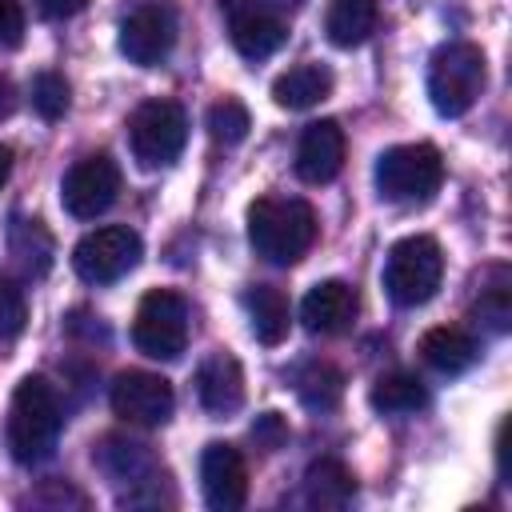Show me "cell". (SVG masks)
I'll list each match as a JSON object with an SVG mask.
<instances>
[{
    "mask_svg": "<svg viewBox=\"0 0 512 512\" xmlns=\"http://www.w3.org/2000/svg\"><path fill=\"white\" fill-rule=\"evenodd\" d=\"M316 212L300 196H260L248 208V240L268 264H296L316 244Z\"/></svg>",
    "mask_w": 512,
    "mask_h": 512,
    "instance_id": "cell-1",
    "label": "cell"
},
{
    "mask_svg": "<svg viewBox=\"0 0 512 512\" xmlns=\"http://www.w3.org/2000/svg\"><path fill=\"white\" fill-rule=\"evenodd\" d=\"M60 436V400L44 376H24L8 404V452L16 464H40Z\"/></svg>",
    "mask_w": 512,
    "mask_h": 512,
    "instance_id": "cell-2",
    "label": "cell"
},
{
    "mask_svg": "<svg viewBox=\"0 0 512 512\" xmlns=\"http://www.w3.org/2000/svg\"><path fill=\"white\" fill-rule=\"evenodd\" d=\"M484 52L468 40L440 44L428 60V100L440 116H464L484 92Z\"/></svg>",
    "mask_w": 512,
    "mask_h": 512,
    "instance_id": "cell-3",
    "label": "cell"
},
{
    "mask_svg": "<svg viewBox=\"0 0 512 512\" xmlns=\"http://www.w3.org/2000/svg\"><path fill=\"white\" fill-rule=\"evenodd\" d=\"M440 280H444V252L432 236H404L392 244L388 260H384V288H388L392 304H400V308L428 304L436 296Z\"/></svg>",
    "mask_w": 512,
    "mask_h": 512,
    "instance_id": "cell-4",
    "label": "cell"
},
{
    "mask_svg": "<svg viewBox=\"0 0 512 512\" xmlns=\"http://www.w3.org/2000/svg\"><path fill=\"white\" fill-rule=\"evenodd\" d=\"M444 180L436 144H396L376 160V192L392 204H424Z\"/></svg>",
    "mask_w": 512,
    "mask_h": 512,
    "instance_id": "cell-5",
    "label": "cell"
},
{
    "mask_svg": "<svg viewBox=\"0 0 512 512\" xmlns=\"http://www.w3.org/2000/svg\"><path fill=\"white\" fill-rule=\"evenodd\" d=\"M188 140V116L176 100H144L128 120V144L140 168H168Z\"/></svg>",
    "mask_w": 512,
    "mask_h": 512,
    "instance_id": "cell-6",
    "label": "cell"
},
{
    "mask_svg": "<svg viewBox=\"0 0 512 512\" xmlns=\"http://www.w3.org/2000/svg\"><path fill=\"white\" fill-rule=\"evenodd\" d=\"M132 344L148 360H176L188 344V304L172 288H152L132 320Z\"/></svg>",
    "mask_w": 512,
    "mask_h": 512,
    "instance_id": "cell-7",
    "label": "cell"
},
{
    "mask_svg": "<svg viewBox=\"0 0 512 512\" xmlns=\"http://www.w3.org/2000/svg\"><path fill=\"white\" fill-rule=\"evenodd\" d=\"M140 252V232H132L128 224H104L72 248V268L88 284H112L140 264Z\"/></svg>",
    "mask_w": 512,
    "mask_h": 512,
    "instance_id": "cell-8",
    "label": "cell"
},
{
    "mask_svg": "<svg viewBox=\"0 0 512 512\" xmlns=\"http://www.w3.org/2000/svg\"><path fill=\"white\" fill-rule=\"evenodd\" d=\"M120 196V164L108 152L80 156L60 180V204L76 220H96Z\"/></svg>",
    "mask_w": 512,
    "mask_h": 512,
    "instance_id": "cell-9",
    "label": "cell"
},
{
    "mask_svg": "<svg viewBox=\"0 0 512 512\" xmlns=\"http://www.w3.org/2000/svg\"><path fill=\"white\" fill-rule=\"evenodd\" d=\"M108 404L120 420L128 424H144V428H156L172 416L176 408V396H172V384L156 372H140V368H128L112 380V392H108Z\"/></svg>",
    "mask_w": 512,
    "mask_h": 512,
    "instance_id": "cell-10",
    "label": "cell"
},
{
    "mask_svg": "<svg viewBox=\"0 0 512 512\" xmlns=\"http://www.w3.org/2000/svg\"><path fill=\"white\" fill-rule=\"evenodd\" d=\"M120 52L140 64V68H156L160 60H168L172 44H176V16L164 4H136L124 20H120Z\"/></svg>",
    "mask_w": 512,
    "mask_h": 512,
    "instance_id": "cell-11",
    "label": "cell"
},
{
    "mask_svg": "<svg viewBox=\"0 0 512 512\" xmlns=\"http://www.w3.org/2000/svg\"><path fill=\"white\" fill-rule=\"evenodd\" d=\"M200 488H204L208 508H216V512L244 508V500H248V468H244L240 448H232L224 440H212L204 448V456H200Z\"/></svg>",
    "mask_w": 512,
    "mask_h": 512,
    "instance_id": "cell-12",
    "label": "cell"
},
{
    "mask_svg": "<svg viewBox=\"0 0 512 512\" xmlns=\"http://www.w3.org/2000/svg\"><path fill=\"white\" fill-rule=\"evenodd\" d=\"M228 36H232V48L244 60H268L272 52L284 48L288 28H284V20L276 12L256 8L248 0H232L228 4Z\"/></svg>",
    "mask_w": 512,
    "mask_h": 512,
    "instance_id": "cell-13",
    "label": "cell"
},
{
    "mask_svg": "<svg viewBox=\"0 0 512 512\" xmlns=\"http://www.w3.org/2000/svg\"><path fill=\"white\" fill-rule=\"evenodd\" d=\"M344 168V128L336 120H312L296 144V176L304 184H328Z\"/></svg>",
    "mask_w": 512,
    "mask_h": 512,
    "instance_id": "cell-14",
    "label": "cell"
},
{
    "mask_svg": "<svg viewBox=\"0 0 512 512\" xmlns=\"http://www.w3.org/2000/svg\"><path fill=\"white\" fill-rule=\"evenodd\" d=\"M356 288L344 284V280H320L308 288L304 304H300V320L308 332L316 336H336V332H348L352 320H356Z\"/></svg>",
    "mask_w": 512,
    "mask_h": 512,
    "instance_id": "cell-15",
    "label": "cell"
},
{
    "mask_svg": "<svg viewBox=\"0 0 512 512\" xmlns=\"http://www.w3.org/2000/svg\"><path fill=\"white\" fill-rule=\"evenodd\" d=\"M196 396H200V404L212 416H232L244 404V372H240V360L232 352L216 348L200 364V372H196Z\"/></svg>",
    "mask_w": 512,
    "mask_h": 512,
    "instance_id": "cell-16",
    "label": "cell"
},
{
    "mask_svg": "<svg viewBox=\"0 0 512 512\" xmlns=\"http://www.w3.org/2000/svg\"><path fill=\"white\" fill-rule=\"evenodd\" d=\"M328 92H332V72L324 64H316V60L296 64V68H288V72H280L272 80V100L280 108H288V112L316 108L320 100H328Z\"/></svg>",
    "mask_w": 512,
    "mask_h": 512,
    "instance_id": "cell-17",
    "label": "cell"
},
{
    "mask_svg": "<svg viewBox=\"0 0 512 512\" xmlns=\"http://www.w3.org/2000/svg\"><path fill=\"white\" fill-rule=\"evenodd\" d=\"M420 356H424L428 368H436V372H444V376H456V372H464V368L476 364L480 344H476L472 332L440 324V328H428V332H424V340H420Z\"/></svg>",
    "mask_w": 512,
    "mask_h": 512,
    "instance_id": "cell-18",
    "label": "cell"
},
{
    "mask_svg": "<svg viewBox=\"0 0 512 512\" xmlns=\"http://www.w3.org/2000/svg\"><path fill=\"white\" fill-rule=\"evenodd\" d=\"M380 16V0H328L324 32L336 48H356L372 36Z\"/></svg>",
    "mask_w": 512,
    "mask_h": 512,
    "instance_id": "cell-19",
    "label": "cell"
},
{
    "mask_svg": "<svg viewBox=\"0 0 512 512\" xmlns=\"http://www.w3.org/2000/svg\"><path fill=\"white\" fill-rule=\"evenodd\" d=\"M244 308H248V324L256 332L260 344H280L288 336L292 312H288V296L272 284H252L244 292Z\"/></svg>",
    "mask_w": 512,
    "mask_h": 512,
    "instance_id": "cell-20",
    "label": "cell"
},
{
    "mask_svg": "<svg viewBox=\"0 0 512 512\" xmlns=\"http://www.w3.org/2000/svg\"><path fill=\"white\" fill-rule=\"evenodd\" d=\"M96 464L116 480V484H144L152 476V452L140 440H124V436H108L96 448Z\"/></svg>",
    "mask_w": 512,
    "mask_h": 512,
    "instance_id": "cell-21",
    "label": "cell"
},
{
    "mask_svg": "<svg viewBox=\"0 0 512 512\" xmlns=\"http://www.w3.org/2000/svg\"><path fill=\"white\" fill-rule=\"evenodd\" d=\"M352 492H356V480H352V472L340 460L324 456V460H312L308 464V472H304V496H308L312 508H344L352 500Z\"/></svg>",
    "mask_w": 512,
    "mask_h": 512,
    "instance_id": "cell-22",
    "label": "cell"
},
{
    "mask_svg": "<svg viewBox=\"0 0 512 512\" xmlns=\"http://www.w3.org/2000/svg\"><path fill=\"white\" fill-rule=\"evenodd\" d=\"M368 400L384 416H408V412H420L428 404V388L412 372H388V376H380L372 384Z\"/></svg>",
    "mask_w": 512,
    "mask_h": 512,
    "instance_id": "cell-23",
    "label": "cell"
},
{
    "mask_svg": "<svg viewBox=\"0 0 512 512\" xmlns=\"http://www.w3.org/2000/svg\"><path fill=\"white\" fill-rule=\"evenodd\" d=\"M8 248H12L16 264L28 276H44L48 264H52V236L44 232L40 220H16L12 224V236H8Z\"/></svg>",
    "mask_w": 512,
    "mask_h": 512,
    "instance_id": "cell-24",
    "label": "cell"
},
{
    "mask_svg": "<svg viewBox=\"0 0 512 512\" xmlns=\"http://www.w3.org/2000/svg\"><path fill=\"white\" fill-rule=\"evenodd\" d=\"M296 392H300V400H304L312 412H332V408L340 404V396H344V376H340L332 364L312 360V364L300 368Z\"/></svg>",
    "mask_w": 512,
    "mask_h": 512,
    "instance_id": "cell-25",
    "label": "cell"
},
{
    "mask_svg": "<svg viewBox=\"0 0 512 512\" xmlns=\"http://www.w3.org/2000/svg\"><path fill=\"white\" fill-rule=\"evenodd\" d=\"M248 128H252V116H248V108L236 96H224V100H216L208 108V132L220 144H240L248 136Z\"/></svg>",
    "mask_w": 512,
    "mask_h": 512,
    "instance_id": "cell-26",
    "label": "cell"
},
{
    "mask_svg": "<svg viewBox=\"0 0 512 512\" xmlns=\"http://www.w3.org/2000/svg\"><path fill=\"white\" fill-rule=\"evenodd\" d=\"M72 104V92H68V80L60 72H40L32 80V108L44 116V120H60Z\"/></svg>",
    "mask_w": 512,
    "mask_h": 512,
    "instance_id": "cell-27",
    "label": "cell"
},
{
    "mask_svg": "<svg viewBox=\"0 0 512 512\" xmlns=\"http://www.w3.org/2000/svg\"><path fill=\"white\" fill-rule=\"evenodd\" d=\"M24 320H28V304H24V292L16 280L0 276V340H12L24 332Z\"/></svg>",
    "mask_w": 512,
    "mask_h": 512,
    "instance_id": "cell-28",
    "label": "cell"
},
{
    "mask_svg": "<svg viewBox=\"0 0 512 512\" xmlns=\"http://www.w3.org/2000/svg\"><path fill=\"white\" fill-rule=\"evenodd\" d=\"M476 316L492 328V332H508V320H512V304H508V284H496L480 296L476 304Z\"/></svg>",
    "mask_w": 512,
    "mask_h": 512,
    "instance_id": "cell-29",
    "label": "cell"
},
{
    "mask_svg": "<svg viewBox=\"0 0 512 512\" xmlns=\"http://www.w3.org/2000/svg\"><path fill=\"white\" fill-rule=\"evenodd\" d=\"M20 40H24V8L20 0H0V44L20 48Z\"/></svg>",
    "mask_w": 512,
    "mask_h": 512,
    "instance_id": "cell-30",
    "label": "cell"
},
{
    "mask_svg": "<svg viewBox=\"0 0 512 512\" xmlns=\"http://www.w3.org/2000/svg\"><path fill=\"white\" fill-rule=\"evenodd\" d=\"M252 440L260 444V448H280L284 440H288V428H284V420H280V412H264L256 424H252Z\"/></svg>",
    "mask_w": 512,
    "mask_h": 512,
    "instance_id": "cell-31",
    "label": "cell"
},
{
    "mask_svg": "<svg viewBox=\"0 0 512 512\" xmlns=\"http://www.w3.org/2000/svg\"><path fill=\"white\" fill-rule=\"evenodd\" d=\"M84 4H88V0H36L40 16H48V20H68V16H76Z\"/></svg>",
    "mask_w": 512,
    "mask_h": 512,
    "instance_id": "cell-32",
    "label": "cell"
},
{
    "mask_svg": "<svg viewBox=\"0 0 512 512\" xmlns=\"http://www.w3.org/2000/svg\"><path fill=\"white\" fill-rule=\"evenodd\" d=\"M248 4H256V8H268V12H276V16H280V12H296L304 0H248Z\"/></svg>",
    "mask_w": 512,
    "mask_h": 512,
    "instance_id": "cell-33",
    "label": "cell"
},
{
    "mask_svg": "<svg viewBox=\"0 0 512 512\" xmlns=\"http://www.w3.org/2000/svg\"><path fill=\"white\" fill-rule=\"evenodd\" d=\"M16 108V92H12V84L0 76V116H8Z\"/></svg>",
    "mask_w": 512,
    "mask_h": 512,
    "instance_id": "cell-34",
    "label": "cell"
},
{
    "mask_svg": "<svg viewBox=\"0 0 512 512\" xmlns=\"http://www.w3.org/2000/svg\"><path fill=\"white\" fill-rule=\"evenodd\" d=\"M8 172H12V148H8V144H0V188H4Z\"/></svg>",
    "mask_w": 512,
    "mask_h": 512,
    "instance_id": "cell-35",
    "label": "cell"
}]
</instances>
